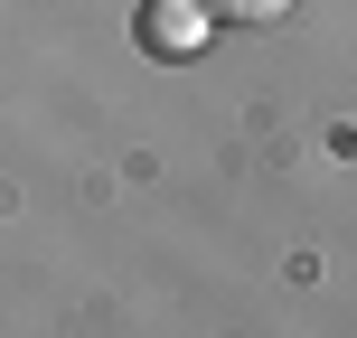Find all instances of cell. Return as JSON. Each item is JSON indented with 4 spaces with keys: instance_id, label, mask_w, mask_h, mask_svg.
I'll list each match as a JSON object with an SVG mask.
<instances>
[{
    "instance_id": "cell-1",
    "label": "cell",
    "mask_w": 357,
    "mask_h": 338,
    "mask_svg": "<svg viewBox=\"0 0 357 338\" xmlns=\"http://www.w3.org/2000/svg\"><path fill=\"white\" fill-rule=\"evenodd\" d=\"M197 19H216L207 0H151V47H160V56H178V47L197 38Z\"/></svg>"
},
{
    "instance_id": "cell-2",
    "label": "cell",
    "mask_w": 357,
    "mask_h": 338,
    "mask_svg": "<svg viewBox=\"0 0 357 338\" xmlns=\"http://www.w3.org/2000/svg\"><path fill=\"white\" fill-rule=\"evenodd\" d=\"M207 10H216V19H235V29H264V19H282L291 0H207Z\"/></svg>"
}]
</instances>
